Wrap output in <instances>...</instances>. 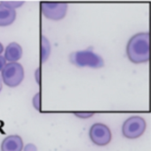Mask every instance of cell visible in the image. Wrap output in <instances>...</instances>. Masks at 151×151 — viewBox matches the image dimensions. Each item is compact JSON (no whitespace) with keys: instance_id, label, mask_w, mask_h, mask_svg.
I'll use <instances>...</instances> for the list:
<instances>
[{"instance_id":"1","label":"cell","mask_w":151,"mask_h":151,"mask_svg":"<svg viewBox=\"0 0 151 151\" xmlns=\"http://www.w3.org/2000/svg\"><path fill=\"white\" fill-rule=\"evenodd\" d=\"M127 55L134 64L150 61V33L142 32L133 35L127 45Z\"/></svg>"},{"instance_id":"2","label":"cell","mask_w":151,"mask_h":151,"mask_svg":"<svg viewBox=\"0 0 151 151\" xmlns=\"http://www.w3.org/2000/svg\"><path fill=\"white\" fill-rule=\"evenodd\" d=\"M69 60L73 65L78 67H90L98 69L104 66V58L90 50L73 52L69 56Z\"/></svg>"},{"instance_id":"3","label":"cell","mask_w":151,"mask_h":151,"mask_svg":"<svg viewBox=\"0 0 151 151\" xmlns=\"http://www.w3.org/2000/svg\"><path fill=\"white\" fill-rule=\"evenodd\" d=\"M24 68L18 62H9L1 71L2 82L9 88L18 87L24 80Z\"/></svg>"},{"instance_id":"4","label":"cell","mask_w":151,"mask_h":151,"mask_svg":"<svg viewBox=\"0 0 151 151\" xmlns=\"http://www.w3.org/2000/svg\"><path fill=\"white\" fill-rule=\"evenodd\" d=\"M146 121L140 116L128 118L122 126V134L127 139H137L141 137L146 130Z\"/></svg>"},{"instance_id":"5","label":"cell","mask_w":151,"mask_h":151,"mask_svg":"<svg viewBox=\"0 0 151 151\" xmlns=\"http://www.w3.org/2000/svg\"><path fill=\"white\" fill-rule=\"evenodd\" d=\"M68 4L65 2H42L41 11L43 16L51 20L63 19L67 12Z\"/></svg>"},{"instance_id":"6","label":"cell","mask_w":151,"mask_h":151,"mask_svg":"<svg viewBox=\"0 0 151 151\" xmlns=\"http://www.w3.org/2000/svg\"><path fill=\"white\" fill-rule=\"evenodd\" d=\"M89 138L97 146H106L111 141V132L106 125L96 123L89 129Z\"/></svg>"},{"instance_id":"7","label":"cell","mask_w":151,"mask_h":151,"mask_svg":"<svg viewBox=\"0 0 151 151\" xmlns=\"http://www.w3.org/2000/svg\"><path fill=\"white\" fill-rule=\"evenodd\" d=\"M23 141L19 135L12 134L5 137L1 143V151H22Z\"/></svg>"},{"instance_id":"8","label":"cell","mask_w":151,"mask_h":151,"mask_svg":"<svg viewBox=\"0 0 151 151\" xmlns=\"http://www.w3.org/2000/svg\"><path fill=\"white\" fill-rule=\"evenodd\" d=\"M23 54L22 47L18 42H11L4 50V58L8 62H18Z\"/></svg>"},{"instance_id":"9","label":"cell","mask_w":151,"mask_h":151,"mask_svg":"<svg viewBox=\"0 0 151 151\" xmlns=\"http://www.w3.org/2000/svg\"><path fill=\"white\" fill-rule=\"evenodd\" d=\"M17 12L15 9L9 8L0 3V27L12 25L16 19Z\"/></svg>"},{"instance_id":"10","label":"cell","mask_w":151,"mask_h":151,"mask_svg":"<svg viewBox=\"0 0 151 151\" xmlns=\"http://www.w3.org/2000/svg\"><path fill=\"white\" fill-rule=\"evenodd\" d=\"M51 52L50 42L48 38L44 35H41V44H40V58L41 63H45Z\"/></svg>"},{"instance_id":"11","label":"cell","mask_w":151,"mask_h":151,"mask_svg":"<svg viewBox=\"0 0 151 151\" xmlns=\"http://www.w3.org/2000/svg\"><path fill=\"white\" fill-rule=\"evenodd\" d=\"M0 3L2 4L9 7V8H12V9H15V10H16V8H19V7H20L21 5L24 4V2H22V1H18V2L17 1H3V2H0Z\"/></svg>"},{"instance_id":"12","label":"cell","mask_w":151,"mask_h":151,"mask_svg":"<svg viewBox=\"0 0 151 151\" xmlns=\"http://www.w3.org/2000/svg\"><path fill=\"white\" fill-rule=\"evenodd\" d=\"M33 105L35 108V110L40 111L41 110V93L35 94V96L33 97Z\"/></svg>"},{"instance_id":"13","label":"cell","mask_w":151,"mask_h":151,"mask_svg":"<svg viewBox=\"0 0 151 151\" xmlns=\"http://www.w3.org/2000/svg\"><path fill=\"white\" fill-rule=\"evenodd\" d=\"M74 115L81 119H88L94 115V112H75Z\"/></svg>"},{"instance_id":"14","label":"cell","mask_w":151,"mask_h":151,"mask_svg":"<svg viewBox=\"0 0 151 151\" xmlns=\"http://www.w3.org/2000/svg\"><path fill=\"white\" fill-rule=\"evenodd\" d=\"M23 151H37V148L33 143H28L25 147H23Z\"/></svg>"},{"instance_id":"15","label":"cell","mask_w":151,"mask_h":151,"mask_svg":"<svg viewBox=\"0 0 151 151\" xmlns=\"http://www.w3.org/2000/svg\"><path fill=\"white\" fill-rule=\"evenodd\" d=\"M35 80H36V82L38 84L41 83V72H40V68L36 69V71H35Z\"/></svg>"},{"instance_id":"16","label":"cell","mask_w":151,"mask_h":151,"mask_svg":"<svg viewBox=\"0 0 151 151\" xmlns=\"http://www.w3.org/2000/svg\"><path fill=\"white\" fill-rule=\"evenodd\" d=\"M6 65V60L4 58V57L0 55V72L2 71V69L4 68V66Z\"/></svg>"},{"instance_id":"17","label":"cell","mask_w":151,"mask_h":151,"mask_svg":"<svg viewBox=\"0 0 151 151\" xmlns=\"http://www.w3.org/2000/svg\"><path fill=\"white\" fill-rule=\"evenodd\" d=\"M3 51H4V46H3V44L0 42V55L3 53Z\"/></svg>"},{"instance_id":"18","label":"cell","mask_w":151,"mask_h":151,"mask_svg":"<svg viewBox=\"0 0 151 151\" xmlns=\"http://www.w3.org/2000/svg\"><path fill=\"white\" fill-rule=\"evenodd\" d=\"M2 88H3V84H2V79H1V76H0V92L2 90Z\"/></svg>"}]
</instances>
